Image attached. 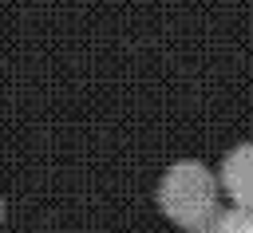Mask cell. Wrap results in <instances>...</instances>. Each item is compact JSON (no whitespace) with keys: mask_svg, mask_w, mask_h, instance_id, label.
Returning <instances> with one entry per match:
<instances>
[{"mask_svg":"<svg viewBox=\"0 0 253 233\" xmlns=\"http://www.w3.org/2000/svg\"><path fill=\"white\" fill-rule=\"evenodd\" d=\"M158 209L186 233H202L221 213V178L198 162L182 158L174 162L158 182Z\"/></svg>","mask_w":253,"mask_h":233,"instance_id":"obj_1","label":"cell"},{"mask_svg":"<svg viewBox=\"0 0 253 233\" xmlns=\"http://www.w3.org/2000/svg\"><path fill=\"white\" fill-rule=\"evenodd\" d=\"M221 190L237 209H253V142H237L221 158Z\"/></svg>","mask_w":253,"mask_h":233,"instance_id":"obj_2","label":"cell"},{"mask_svg":"<svg viewBox=\"0 0 253 233\" xmlns=\"http://www.w3.org/2000/svg\"><path fill=\"white\" fill-rule=\"evenodd\" d=\"M245 221H249V209H237L233 205V209H221L202 233H245Z\"/></svg>","mask_w":253,"mask_h":233,"instance_id":"obj_3","label":"cell"},{"mask_svg":"<svg viewBox=\"0 0 253 233\" xmlns=\"http://www.w3.org/2000/svg\"><path fill=\"white\" fill-rule=\"evenodd\" d=\"M245 233H253V209H249V221H245Z\"/></svg>","mask_w":253,"mask_h":233,"instance_id":"obj_4","label":"cell"}]
</instances>
